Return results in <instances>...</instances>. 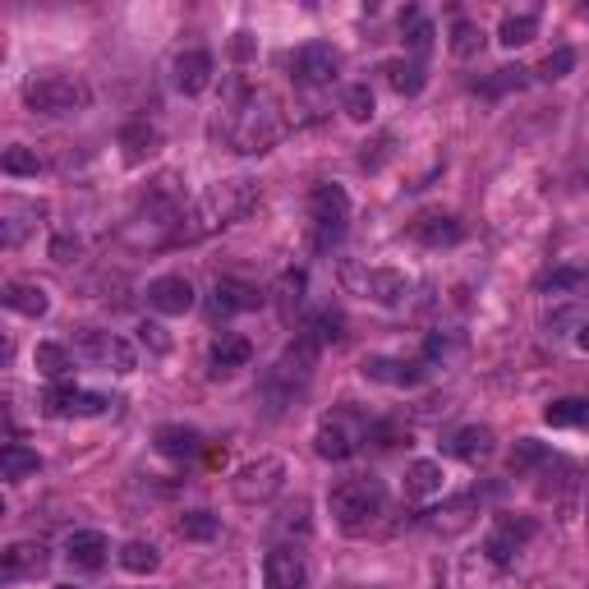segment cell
I'll list each match as a JSON object with an SVG mask.
<instances>
[{
	"mask_svg": "<svg viewBox=\"0 0 589 589\" xmlns=\"http://www.w3.org/2000/svg\"><path fill=\"white\" fill-rule=\"evenodd\" d=\"M544 424L553 428H585L589 424V401L585 396H561L544 410Z\"/></svg>",
	"mask_w": 589,
	"mask_h": 589,
	"instance_id": "28",
	"label": "cell"
},
{
	"mask_svg": "<svg viewBox=\"0 0 589 589\" xmlns=\"http://www.w3.org/2000/svg\"><path fill=\"white\" fill-rule=\"evenodd\" d=\"M253 203H259V185L253 181H217V185H208L181 212L171 244H194L203 236H217V230H226L230 221H240Z\"/></svg>",
	"mask_w": 589,
	"mask_h": 589,
	"instance_id": "1",
	"label": "cell"
},
{
	"mask_svg": "<svg viewBox=\"0 0 589 589\" xmlns=\"http://www.w3.org/2000/svg\"><path fill=\"white\" fill-rule=\"evenodd\" d=\"M74 355L92 369H107V373H134L139 369V350L120 337V331H101V327H88L79 331L74 341Z\"/></svg>",
	"mask_w": 589,
	"mask_h": 589,
	"instance_id": "6",
	"label": "cell"
},
{
	"mask_svg": "<svg viewBox=\"0 0 589 589\" xmlns=\"http://www.w3.org/2000/svg\"><path fill=\"white\" fill-rule=\"evenodd\" d=\"M37 470H42V456L37 451L19 447V443H10L6 451H0V479H6V483H23V479L37 475Z\"/></svg>",
	"mask_w": 589,
	"mask_h": 589,
	"instance_id": "26",
	"label": "cell"
},
{
	"mask_svg": "<svg viewBox=\"0 0 589 589\" xmlns=\"http://www.w3.org/2000/svg\"><path fill=\"white\" fill-rule=\"evenodd\" d=\"M544 460H548V447H544V443L521 438L516 451H511V475H525V470H534V466H544Z\"/></svg>",
	"mask_w": 589,
	"mask_h": 589,
	"instance_id": "36",
	"label": "cell"
},
{
	"mask_svg": "<svg viewBox=\"0 0 589 589\" xmlns=\"http://www.w3.org/2000/svg\"><path fill=\"white\" fill-rule=\"evenodd\" d=\"M534 37H539V19H534V14H506L502 29H498V42L511 46V51H516V46H530Z\"/></svg>",
	"mask_w": 589,
	"mask_h": 589,
	"instance_id": "31",
	"label": "cell"
},
{
	"mask_svg": "<svg viewBox=\"0 0 589 589\" xmlns=\"http://www.w3.org/2000/svg\"><path fill=\"white\" fill-rule=\"evenodd\" d=\"M42 405H46V415H56V419H88V415H107L111 401L97 392H84V388H69V382H56V388H46Z\"/></svg>",
	"mask_w": 589,
	"mask_h": 589,
	"instance_id": "9",
	"label": "cell"
},
{
	"mask_svg": "<svg viewBox=\"0 0 589 589\" xmlns=\"http://www.w3.org/2000/svg\"><path fill=\"white\" fill-rule=\"evenodd\" d=\"M309 217H314L318 249H331L346 236V226H350V194L341 185H318L309 194Z\"/></svg>",
	"mask_w": 589,
	"mask_h": 589,
	"instance_id": "8",
	"label": "cell"
},
{
	"mask_svg": "<svg viewBox=\"0 0 589 589\" xmlns=\"http://www.w3.org/2000/svg\"><path fill=\"white\" fill-rule=\"evenodd\" d=\"M120 567L130 571V576H152V571L162 567V557H157V548H152V544H143V539H130V544L120 548Z\"/></svg>",
	"mask_w": 589,
	"mask_h": 589,
	"instance_id": "32",
	"label": "cell"
},
{
	"mask_svg": "<svg viewBox=\"0 0 589 589\" xmlns=\"http://www.w3.org/2000/svg\"><path fill=\"white\" fill-rule=\"evenodd\" d=\"M212 74H217V65H212L208 51H185V56H175V88H181L185 97L208 92Z\"/></svg>",
	"mask_w": 589,
	"mask_h": 589,
	"instance_id": "19",
	"label": "cell"
},
{
	"mask_svg": "<svg viewBox=\"0 0 589 589\" xmlns=\"http://www.w3.org/2000/svg\"><path fill=\"white\" fill-rule=\"evenodd\" d=\"M281 489H286V460H276V456L249 460V466H240L236 479H230V493H236L244 506L272 502Z\"/></svg>",
	"mask_w": 589,
	"mask_h": 589,
	"instance_id": "7",
	"label": "cell"
},
{
	"mask_svg": "<svg viewBox=\"0 0 589 589\" xmlns=\"http://www.w3.org/2000/svg\"><path fill=\"white\" fill-rule=\"evenodd\" d=\"M382 74H388V84L401 92V97H415V92H424V65L419 61H388L382 65Z\"/></svg>",
	"mask_w": 589,
	"mask_h": 589,
	"instance_id": "29",
	"label": "cell"
},
{
	"mask_svg": "<svg viewBox=\"0 0 589 589\" xmlns=\"http://www.w3.org/2000/svg\"><path fill=\"white\" fill-rule=\"evenodd\" d=\"M263 299H268V295H263L259 286H249V281H236V276H221L217 291H212V304H217L221 318H230V314H253Z\"/></svg>",
	"mask_w": 589,
	"mask_h": 589,
	"instance_id": "20",
	"label": "cell"
},
{
	"mask_svg": "<svg viewBox=\"0 0 589 589\" xmlns=\"http://www.w3.org/2000/svg\"><path fill=\"white\" fill-rule=\"evenodd\" d=\"M157 451L171 460H189V456H198V433L181 428V424H166V428H157Z\"/></svg>",
	"mask_w": 589,
	"mask_h": 589,
	"instance_id": "27",
	"label": "cell"
},
{
	"mask_svg": "<svg viewBox=\"0 0 589 589\" xmlns=\"http://www.w3.org/2000/svg\"><path fill=\"white\" fill-rule=\"evenodd\" d=\"M530 534H534V521H511L502 516L489 534V544H483V553H489L493 567H511V561L521 557V548L530 544Z\"/></svg>",
	"mask_w": 589,
	"mask_h": 589,
	"instance_id": "13",
	"label": "cell"
},
{
	"mask_svg": "<svg viewBox=\"0 0 589 589\" xmlns=\"http://www.w3.org/2000/svg\"><path fill=\"white\" fill-rule=\"evenodd\" d=\"M23 101H29V111H37V116H79L92 101V92H88V84L79 79V74L42 69L23 84Z\"/></svg>",
	"mask_w": 589,
	"mask_h": 589,
	"instance_id": "5",
	"label": "cell"
},
{
	"mask_svg": "<svg viewBox=\"0 0 589 589\" xmlns=\"http://www.w3.org/2000/svg\"><path fill=\"white\" fill-rule=\"evenodd\" d=\"M0 299H6V309L23 314V318H42L51 309V299H46V291L37 286V281H6Z\"/></svg>",
	"mask_w": 589,
	"mask_h": 589,
	"instance_id": "22",
	"label": "cell"
},
{
	"mask_svg": "<svg viewBox=\"0 0 589 589\" xmlns=\"http://www.w3.org/2000/svg\"><path fill=\"white\" fill-rule=\"evenodd\" d=\"M281 134H286V120H281L276 97L236 84L230 107H226V143L236 152H244V157H253V152L276 148Z\"/></svg>",
	"mask_w": 589,
	"mask_h": 589,
	"instance_id": "2",
	"label": "cell"
},
{
	"mask_svg": "<svg viewBox=\"0 0 589 589\" xmlns=\"http://www.w3.org/2000/svg\"><path fill=\"white\" fill-rule=\"evenodd\" d=\"M327 511H331V521H337L341 530L360 534V530H369L382 516V511H388V489H382V479H373V475L346 479V483L331 489Z\"/></svg>",
	"mask_w": 589,
	"mask_h": 589,
	"instance_id": "4",
	"label": "cell"
},
{
	"mask_svg": "<svg viewBox=\"0 0 589 589\" xmlns=\"http://www.w3.org/2000/svg\"><path fill=\"white\" fill-rule=\"evenodd\" d=\"M364 378L369 382H388V388H419L428 378V369L419 360H392V355H369L364 360Z\"/></svg>",
	"mask_w": 589,
	"mask_h": 589,
	"instance_id": "14",
	"label": "cell"
},
{
	"mask_svg": "<svg viewBox=\"0 0 589 589\" xmlns=\"http://www.w3.org/2000/svg\"><path fill=\"white\" fill-rule=\"evenodd\" d=\"M148 304H152L157 314H166V318H181V314H189L194 304H198L194 281L181 276V272H166V276H157V281H148Z\"/></svg>",
	"mask_w": 589,
	"mask_h": 589,
	"instance_id": "10",
	"label": "cell"
},
{
	"mask_svg": "<svg viewBox=\"0 0 589 589\" xmlns=\"http://www.w3.org/2000/svg\"><path fill=\"white\" fill-rule=\"evenodd\" d=\"M46 561H51V553H46L42 544H33V539H19V544H10L6 553H0V576H6V580L42 576V571H46Z\"/></svg>",
	"mask_w": 589,
	"mask_h": 589,
	"instance_id": "18",
	"label": "cell"
},
{
	"mask_svg": "<svg viewBox=\"0 0 589 589\" xmlns=\"http://www.w3.org/2000/svg\"><path fill=\"white\" fill-rule=\"evenodd\" d=\"M217 530H221V521L212 516V511H185L181 516V539L208 544V539H217Z\"/></svg>",
	"mask_w": 589,
	"mask_h": 589,
	"instance_id": "33",
	"label": "cell"
},
{
	"mask_svg": "<svg viewBox=\"0 0 589 589\" xmlns=\"http://www.w3.org/2000/svg\"><path fill=\"white\" fill-rule=\"evenodd\" d=\"M341 589H378V585H341Z\"/></svg>",
	"mask_w": 589,
	"mask_h": 589,
	"instance_id": "46",
	"label": "cell"
},
{
	"mask_svg": "<svg viewBox=\"0 0 589 589\" xmlns=\"http://www.w3.org/2000/svg\"><path fill=\"white\" fill-rule=\"evenodd\" d=\"M33 364H37V373H42V378L61 382V378L74 369V355H69L65 346H56V341H42V346L33 350Z\"/></svg>",
	"mask_w": 589,
	"mask_h": 589,
	"instance_id": "30",
	"label": "cell"
},
{
	"mask_svg": "<svg viewBox=\"0 0 589 589\" xmlns=\"http://www.w3.org/2000/svg\"><path fill=\"white\" fill-rule=\"evenodd\" d=\"M314 360H318V341L314 337H299L295 346H286L276 360L263 369L259 378V405L268 415H286V410L309 392V378H314Z\"/></svg>",
	"mask_w": 589,
	"mask_h": 589,
	"instance_id": "3",
	"label": "cell"
},
{
	"mask_svg": "<svg viewBox=\"0 0 589 589\" xmlns=\"http://www.w3.org/2000/svg\"><path fill=\"white\" fill-rule=\"evenodd\" d=\"M479 46H483V33H479V23H470V19H456V23H451V56L470 61Z\"/></svg>",
	"mask_w": 589,
	"mask_h": 589,
	"instance_id": "34",
	"label": "cell"
},
{
	"mask_svg": "<svg viewBox=\"0 0 589 589\" xmlns=\"http://www.w3.org/2000/svg\"><path fill=\"white\" fill-rule=\"evenodd\" d=\"M309 585V561L299 548H272L263 557V589H304Z\"/></svg>",
	"mask_w": 589,
	"mask_h": 589,
	"instance_id": "12",
	"label": "cell"
},
{
	"mask_svg": "<svg viewBox=\"0 0 589 589\" xmlns=\"http://www.w3.org/2000/svg\"><path fill=\"white\" fill-rule=\"evenodd\" d=\"M37 152H29V148H6V157H0V171L6 175H37Z\"/></svg>",
	"mask_w": 589,
	"mask_h": 589,
	"instance_id": "40",
	"label": "cell"
},
{
	"mask_svg": "<svg viewBox=\"0 0 589 589\" xmlns=\"http://www.w3.org/2000/svg\"><path fill=\"white\" fill-rule=\"evenodd\" d=\"M447 451H451L456 460H466V466H479V460H489V456L498 451V433H493L489 424H466V428L451 433Z\"/></svg>",
	"mask_w": 589,
	"mask_h": 589,
	"instance_id": "17",
	"label": "cell"
},
{
	"mask_svg": "<svg viewBox=\"0 0 589 589\" xmlns=\"http://www.w3.org/2000/svg\"><path fill=\"white\" fill-rule=\"evenodd\" d=\"M107 553H111V544H107V534H101V530H74L65 539V557L79 571H97L101 561H107Z\"/></svg>",
	"mask_w": 589,
	"mask_h": 589,
	"instance_id": "21",
	"label": "cell"
},
{
	"mask_svg": "<svg viewBox=\"0 0 589 589\" xmlns=\"http://www.w3.org/2000/svg\"><path fill=\"white\" fill-rule=\"evenodd\" d=\"M410 236H415L419 244H428V249H447V244L466 240V226H460V217H451V212H419L415 221H410Z\"/></svg>",
	"mask_w": 589,
	"mask_h": 589,
	"instance_id": "15",
	"label": "cell"
},
{
	"mask_svg": "<svg viewBox=\"0 0 589 589\" xmlns=\"http://www.w3.org/2000/svg\"><path fill=\"white\" fill-rule=\"evenodd\" d=\"M139 331H143V346H152V350H166V346H171V341L162 337V327H152V323H143Z\"/></svg>",
	"mask_w": 589,
	"mask_h": 589,
	"instance_id": "44",
	"label": "cell"
},
{
	"mask_svg": "<svg viewBox=\"0 0 589 589\" xmlns=\"http://www.w3.org/2000/svg\"><path fill=\"white\" fill-rule=\"evenodd\" d=\"M530 69H498V79H489L483 84V92H502V88H525L530 79H525Z\"/></svg>",
	"mask_w": 589,
	"mask_h": 589,
	"instance_id": "43",
	"label": "cell"
},
{
	"mask_svg": "<svg viewBox=\"0 0 589 589\" xmlns=\"http://www.w3.org/2000/svg\"><path fill=\"white\" fill-rule=\"evenodd\" d=\"M571 69H576V51H571V46H557L553 56H544V65L534 69V74H539V79H548V84H553V79H567Z\"/></svg>",
	"mask_w": 589,
	"mask_h": 589,
	"instance_id": "37",
	"label": "cell"
},
{
	"mask_svg": "<svg viewBox=\"0 0 589 589\" xmlns=\"http://www.w3.org/2000/svg\"><path fill=\"white\" fill-rule=\"evenodd\" d=\"M364 295H373L378 304H401L410 295V276L392 272V268H373V272H364Z\"/></svg>",
	"mask_w": 589,
	"mask_h": 589,
	"instance_id": "25",
	"label": "cell"
},
{
	"mask_svg": "<svg viewBox=\"0 0 589 589\" xmlns=\"http://www.w3.org/2000/svg\"><path fill=\"white\" fill-rule=\"evenodd\" d=\"M576 346L589 355V323H580V331H576Z\"/></svg>",
	"mask_w": 589,
	"mask_h": 589,
	"instance_id": "45",
	"label": "cell"
},
{
	"mask_svg": "<svg viewBox=\"0 0 589 589\" xmlns=\"http://www.w3.org/2000/svg\"><path fill=\"white\" fill-rule=\"evenodd\" d=\"M249 360H253V346L244 341V337H221L217 346H212V355H208V364H212V373L217 378H226V373H236V369H249Z\"/></svg>",
	"mask_w": 589,
	"mask_h": 589,
	"instance_id": "24",
	"label": "cell"
},
{
	"mask_svg": "<svg viewBox=\"0 0 589 589\" xmlns=\"http://www.w3.org/2000/svg\"><path fill=\"white\" fill-rule=\"evenodd\" d=\"M401 29H405V37H410V46H415V51H428V42H433V23H428L419 10H405V14H401Z\"/></svg>",
	"mask_w": 589,
	"mask_h": 589,
	"instance_id": "38",
	"label": "cell"
},
{
	"mask_svg": "<svg viewBox=\"0 0 589 589\" xmlns=\"http://www.w3.org/2000/svg\"><path fill=\"white\" fill-rule=\"evenodd\" d=\"M443 483H447V475L438 460H410L405 466V498H438Z\"/></svg>",
	"mask_w": 589,
	"mask_h": 589,
	"instance_id": "23",
	"label": "cell"
},
{
	"mask_svg": "<svg viewBox=\"0 0 589 589\" xmlns=\"http://www.w3.org/2000/svg\"><path fill=\"white\" fill-rule=\"evenodd\" d=\"M346 116H350L355 124L373 120V88H369V84H355V88L346 92Z\"/></svg>",
	"mask_w": 589,
	"mask_h": 589,
	"instance_id": "39",
	"label": "cell"
},
{
	"mask_svg": "<svg viewBox=\"0 0 589 589\" xmlns=\"http://www.w3.org/2000/svg\"><path fill=\"white\" fill-rule=\"evenodd\" d=\"M124 143H130V162H139L143 152H152V143H157V134H152L148 124H130V130H124Z\"/></svg>",
	"mask_w": 589,
	"mask_h": 589,
	"instance_id": "42",
	"label": "cell"
},
{
	"mask_svg": "<svg viewBox=\"0 0 589 589\" xmlns=\"http://www.w3.org/2000/svg\"><path fill=\"white\" fill-rule=\"evenodd\" d=\"M56 589H79V585H56Z\"/></svg>",
	"mask_w": 589,
	"mask_h": 589,
	"instance_id": "47",
	"label": "cell"
},
{
	"mask_svg": "<svg viewBox=\"0 0 589 589\" xmlns=\"http://www.w3.org/2000/svg\"><path fill=\"white\" fill-rule=\"evenodd\" d=\"M544 291L548 295H567V291H585L589 295V272H557V276H548Z\"/></svg>",
	"mask_w": 589,
	"mask_h": 589,
	"instance_id": "41",
	"label": "cell"
},
{
	"mask_svg": "<svg viewBox=\"0 0 589 589\" xmlns=\"http://www.w3.org/2000/svg\"><path fill=\"white\" fill-rule=\"evenodd\" d=\"M314 451H318L323 460H350L355 451H360V433H355L341 415H331V419H323L318 433H314Z\"/></svg>",
	"mask_w": 589,
	"mask_h": 589,
	"instance_id": "16",
	"label": "cell"
},
{
	"mask_svg": "<svg viewBox=\"0 0 589 589\" xmlns=\"http://www.w3.org/2000/svg\"><path fill=\"white\" fill-rule=\"evenodd\" d=\"M299 299H304V276L299 272H286L276 281V309H281V318H295V309H299Z\"/></svg>",
	"mask_w": 589,
	"mask_h": 589,
	"instance_id": "35",
	"label": "cell"
},
{
	"mask_svg": "<svg viewBox=\"0 0 589 589\" xmlns=\"http://www.w3.org/2000/svg\"><path fill=\"white\" fill-rule=\"evenodd\" d=\"M291 69H295V79H299L304 88H323V84L337 79L341 56H337V51H331L327 42H309V46H299V51H295Z\"/></svg>",
	"mask_w": 589,
	"mask_h": 589,
	"instance_id": "11",
	"label": "cell"
}]
</instances>
